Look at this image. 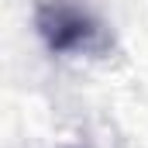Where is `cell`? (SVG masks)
Masks as SVG:
<instances>
[{"mask_svg": "<svg viewBox=\"0 0 148 148\" xmlns=\"http://www.w3.org/2000/svg\"><path fill=\"white\" fill-rule=\"evenodd\" d=\"M35 31L55 55H107L110 35L97 14L76 0H41L35 10Z\"/></svg>", "mask_w": 148, "mask_h": 148, "instance_id": "6da1fadb", "label": "cell"}]
</instances>
